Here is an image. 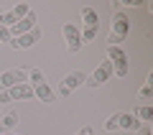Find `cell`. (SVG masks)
I'll list each match as a JSON object with an SVG mask.
<instances>
[{
  "label": "cell",
  "instance_id": "19",
  "mask_svg": "<svg viewBox=\"0 0 153 135\" xmlns=\"http://www.w3.org/2000/svg\"><path fill=\"white\" fill-rule=\"evenodd\" d=\"M138 135H151V128H148V125H143V128L138 130Z\"/></svg>",
  "mask_w": 153,
  "mask_h": 135
},
{
  "label": "cell",
  "instance_id": "22",
  "mask_svg": "<svg viewBox=\"0 0 153 135\" xmlns=\"http://www.w3.org/2000/svg\"><path fill=\"white\" fill-rule=\"evenodd\" d=\"M0 16H3V10H0Z\"/></svg>",
  "mask_w": 153,
  "mask_h": 135
},
{
  "label": "cell",
  "instance_id": "15",
  "mask_svg": "<svg viewBox=\"0 0 153 135\" xmlns=\"http://www.w3.org/2000/svg\"><path fill=\"white\" fill-rule=\"evenodd\" d=\"M153 97V74H148V79H146V84L140 87V92H138V99H151Z\"/></svg>",
  "mask_w": 153,
  "mask_h": 135
},
{
  "label": "cell",
  "instance_id": "11",
  "mask_svg": "<svg viewBox=\"0 0 153 135\" xmlns=\"http://www.w3.org/2000/svg\"><path fill=\"white\" fill-rule=\"evenodd\" d=\"M117 128L123 130H140V122H138V117L133 112H117Z\"/></svg>",
  "mask_w": 153,
  "mask_h": 135
},
{
  "label": "cell",
  "instance_id": "5",
  "mask_svg": "<svg viewBox=\"0 0 153 135\" xmlns=\"http://www.w3.org/2000/svg\"><path fill=\"white\" fill-rule=\"evenodd\" d=\"M84 82H87L84 71H71V74H66L64 79H61V84H59V92H56V97H69L76 87H82Z\"/></svg>",
  "mask_w": 153,
  "mask_h": 135
},
{
  "label": "cell",
  "instance_id": "13",
  "mask_svg": "<svg viewBox=\"0 0 153 135\" xmlns=\"http://www.w3.org/2000/svg\"><path fill=\"white\" fill-rule=\"evenodd\" d=\"M133 115H135L138 120H143V122H151L153 120V107L151 105H138V107L133 110Z\"/></svg>",
  "mask_w": 153,
  "mask_h": 135
},
{
  "label": "cell",
  "instance_id": "10",
  "mask_svg": "<svg viewBox=\"0 0 153 135\" xmlns=\"http://www.w3.org/2000/svg\"><path fill=\"white\" fill-rule=\"evenodd\" d=\"M33 28H36V13H28L26 18H23V21H18L16 26L10 28V36L16 38V36H23V33H28V31H33Z\"/></svg>",
  "mask_w": 153,
  "mask_h": 135
},
{
  "label": "cell",
  "instance_id": "9",
  "mask_svg": "<svg viewBox=\"0 0 153 135\" xmlns=\"http://www.w3.org/2000/svg\"><path fill=\"white\" fill-rule=\"evenodd\" d=\"M28 82V71L26 69H10V71H3L0 74V84L5 87V89H10V87L16 84H26Z\"/></svg>",
  "mask_w": 153,
  "mask_h": 135
},
{
  "label": "cell",
  "instance_id": "23",
  "mask_svg": "<svg viewBox=\"0 0 153 135\" xmlns=\"http://www.w3.org/2000/svg\"><path fill=\"white\" fill-rule=\"evenodd\" d=\"M0 107H3V105H0Z\"/></svg>",
  "mask_w": 153,
  "mask_h": 135
},
{
  "label": "cell",
  "instance_id": "4",
  "mask_svg": "<svg viewBox=\"0 0 153 135\" xmlns=\"http://www.w3.org/2000/svg\"><path fill=\"white\" fill-rule=\"evenodd\" d=\"M82 18H84L82 43H87V41H92V38L97 36V31H100V16H97V10H94V8L84 5V8H82Z\"/></svg>",
  "mask_w": 153,
  "mask_h": 135
},
{
  "label": "cell",
  "instance_id": "18",
  "mask_svg": "<svg viewBox=\"0 0 153 135\" xmlns=\"http://www.w3.org/2000/svg\"><path fill=\"white\" fill-rule=\"evenodd\" d=\"M76 135H94V130H92V128H89V125H87V128H82V130H79V133H76Z\"/></svg>",
  "mask_w": 153,
  "mask_h": 135
},
{
  "label": "cell",
  "instance_id": "16",
  "mask_svg": "<svg viewBox=\"0 0 153 135\" xmlns=\"http://www.w3.org/2000/svg\"><path fill=\"white\" fill-rule=\"evenodd\" d=\"M13 13H16V18H18V21H23V18H26L28 13H31V5H28V3H18V5L13 8Z\"/></svg>",
  "mask_w": 153,
  "mask_h": 135
},
{
  "label": "cell",
  "instance_id": "1",
  "mask_svg": "<svg viewBox=\"0 0 153 135\" xmlns=\"http://www.w3.org/2000/svg\"><path fill=\"white\" fill-rule=\"evenodd\" d=\"M28 82H31V89H33V97H38L44 105H51L56 102V92L49 87V82L44 79L41 69H31L28 71Z\"/></svg>",
  "mask_w": 153,
  "mask_h": 135
},
{
  "label": "cell",
  "instance_id": "8",
  "mask_svg": "<svg viewBox=\"0 0 153 135\" xmlns=\"http://www.w3.org/2000/svg\"><path fill=\"white\" fill-rule=\"evenodd\" d=\"M41 41V28H33V31H28V33H23V36H16L8 46L10 49H31V46H36V43Z\"/></svg>",
  "mask_w": 153,
  "mask_h": 135
},
{
  "label": "cell",
  "instance_id": "12",
  "mask_svg": "<svg viewBox=\"0 0 153 135\" xmlns=\"http://www.w3.org/2000/svg\"><path fill=\"white\" fill-rule=\"evenodd\" d=\"M8 92V97L10 99H31L33 97V89H31V84H16V87H10V89H5Z\"/></svg>",
  "mask_w": 153,
  "mask_h": 135
},
{
  "label": "cell",
  "instance_id": "3",
  "mask_svg": "<svg viewBox=\"0 0 153 135\" xmlns=\"http://www.w3.org/2000/svg\"><path fill=\"white\" fill-rule=\"evenodd\" d=\"M107 61L112 64V71L117 76H128L130 66H128V54L120 46H107Z\"/></svg>",
  "mask_w": 153,
  "mask_h": 135
},
{
  "label": "cell",
  "instance_id": "21",
  "mask_svg": "<svg viewBox=\"0 0 153 135\" xmlns=\"http://www.w3.org/2000/svg\"><path fill=\"white\" fill-rule=\"evenodd\" d=\"M3 135H16V133H3Z\"/></svg>",
  "mask_w": 153,
  "mask_h": 135
},
{
  "label": "cell",
  "instance_id": "17",
  "mask_svg": "<svg viewBox=\"0 0 153 135\" xmlns=\"http://www.w3.org/2000/svg\"><path fill=\"white\" fill-rule=\"evenodd\" d=\"M115 128H117V115H112V117H107V122H105V130H110V133H112Z\"/></svg>",
  "mask_w": 153,
  "mask_h": 135
},
{
  "label": "cell",
  "instance_id": "2",
  "mask_svg": "<svg viewBox=\"0 0 153 135\" xmlns=\"http://www.w3.org/2000/svg\"><path fill=\"white\" fill-rule=\"evenodd\" d=\"M128 31H130V18L123 10H117L112 16V26H110V46H120L125 41Z\"/></svg>",
  "mask_w": 153,
  "mask_h": 135
},
{
  "label": "cell",
  "instance_id": "14",
  "mask_svg": "<svg viewBox=\"0 0 153 135\" xmlns=\"http://www.w3.org/2000/svg\"><path fill=\"white\" fill-rule=\"evenodd\" d=\"M0 125H3V130H5V133H8V130H13V128L18 125V112H16V110H10L8 115H3Z\"/></svg>",
  "mask_w": 153,
  "mask_h": 135
},
{
  "label": "cell",
  "instance_id": "6",
  "mask_svg": "<svg viewBox=\"0 0 153 135\" xmlns=\"http://www.w3.org/2000/svg\"><path fill=\"white\" fill-rule=\"evenodd\" d=\"M112 74H115V71H112V64H110V61H100V66L92 71V76H87L84 84H87L89 89H97V87H102Z\"/></svg>",
  "mask_w": 153,
  "mask_h": 135
},
{
  "label": "cell",
  "instance_id": "20",
  "mask_svg": "<svg viewBox=\"0 0 153 135\" xmlns=\"http://www.w3.org/2000/svg\"><path fill=\"white\" fill-rule=\"evenodd\" d=\"M3 102H10V97H8V92H3V94H0V105H3Z\"/></svg>",
  "mask_w": 153,
  "mask_h": 135
},
{
  "label": "cell",
  "instance_id": "7",
  "mask_svg": "<svg viewBox=\"0 0 153 135\" xmlns=\"http://www.w3.org/2000/svg\"><path fill=\"white\" fill-rule=\"evenodd\" d=\"M61 33H64V41H66V49H69V54H76V51L82 49V33H79V28L71 26V23H64L61 26Z\"/></svg>",
  "mask_w": 153,
  "mask_h": 135
}]
</instances>
